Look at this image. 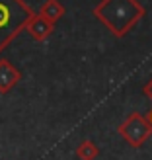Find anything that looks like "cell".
Returning a JSON list of instances; mask_svg holds the SVG:
<instances>
[{
  "label": "cell",
  "mask_w": 152,
  "mask_h": 160,
  "mask_svg": "<svg viewBox=\"0 0 152 160\" xmlns=\"http://www.w3.org/2000/svg\"><path fill=\"white\" fill-rule=\"evenodd\" d=\"M94 14L117 37H123L145 16V8L137 0H101L94 8Z\"/></svg>",
  "instance_id": "6da1fadb"
},
{
  "label": "cell",
  "mask_w": 152,
  "mask_h": 160,
  "mask_svg": "<svg viewBox=\"0 0 152 160\" xmlns=\"http://www.w3.org/2000/svg\"><path fill=\"white\" fill-rule=\"evenodd\" d=\"M33 10L23 0H0V51L27 26Z\"/></svg>",
  "instance_id": "7a4b0ae2"
},
{
  "label": "cell",
  "mask_w": 152,
  "mask_h": 160,
  "mask_svg": "<svg viewBox=\"0 0 152 160\" xmlns=\"http://www.w3.org/2000/svg\"><path fill=\"white\" fill-rule=\"evenodd\" d=\"M117 131H119V135H121V137L129 142L133 148H140L150 139L152 125H150V121L145 115H140V113L135 111V113H131L121 125H119Z\"/></svg>",
  "instance_id": "3957f363"
},
{
  "label": "cell",
  "mask_w": 152,
  "mask_h": 160,
  "mask_svg": "<svg viewBox=\"0 0 152 160\" xmlns=\"http://www.w3.org/2000/svg\"><path fill=\"white\" fill-rule=\"evenodd\" d=\"M26 29H27V33L33 37L35 41H45V39L53 33L55 23L49 22L47 18H43L41 14H33V16H31V20L27 22Z\"/></svg>",
  "instance_id": "277c9868"
},
{
  "label": "cell",
  "mask_w": 152,
  "mask_h": 160,
  "mask_svg": "<svg viewBox=\"0 0 152 160\" xmlns=\"http://www.w3.org/2000/svg\"><path fill=\"white\" fill-rule=\"evenodd\" d=\"M22 80V72L6 59H0V94H8Z\"/></svg>",
  "instance_id": "5b68a950"
},
{
  "label": "cell",
  "mask_w": 152,
  "mask_h": 160,
  "mask_svg": "<svg viewBox=\"0 0 152 160\" xmlns=\"http://www.w3.org/2000/svg\"><path fill=\"white\" fill-rule=\"evenodd\" d=\"M65 12H66V8L62 6L59 0H47V2L41 6V12H39V14L55 23V22H59L62 16H65Z\"/></svg>",
  "instance_id": "8992f818"
},
{
  "label": "cell",
  "mask_w": 152,
  "mask_h": 160,
  "mask_svg": "<svg viewBox=\"0 0 152 160\" xmlns=\"http://www.w3.org/2000/svg\"><path fill=\"white\" fill-rule=\"evenodd\" d=\"M76 156L80 160H96V158L100 156V148L92 141H82V142H80V147L76 148Z\"/></svg>",
  "instance_id": "52a82bcc"
},
{
  "label": "cell",
  "mask_w": 152,
  "mask_h": 160,
  "mask_svg": "<svg viewBox=\"0 0 152 160\" xmlns=\"http://www.w3.org/2000/svg\"><path fill=\"white\" fill-rule=\"evenodd\" d=\"M145 94H146V98H150V100H152V78H150V82L145 86Z\"/></svg>",
  "instance_id": "ba28073f"
},
{
  "label": "cell",
  "mask_w": 152,
  "mask_h": 160,
  "mask_svg": "<svg viewBox=\"0 0 152 160\" xmlns=\"http://www.w3.org/2000/svg\"><path fill=\"white\" fill-rule=\"evenodd\" d=\"M148 121H150V125H152V109H150V113H148Z\"/></svg>",
  "instance_id": "9c48e42d"
}]
</instances>
